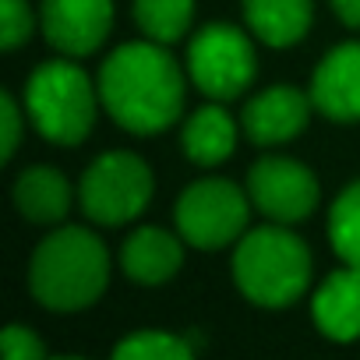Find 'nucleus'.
<instances>
[{"label": "nucleus", "instance_id": "nucleus-1", "mask_svg": "<svg viewBox=\"0 0 360 360\" xmlns=\"http://www.w3.org/2000/svg\"><path fill=\"white\" fill-rule=\"evenodd\" d=\"M99 103L106 113L134 131L155 134L169 127L184 106V78L162 43H124L117 46L99 71Z\"/></svg>", "mask_w": 360, "mask_h": 360}, {"label": "nucleus", "instance_id": "nucleus-2", "mask_svg": "<svg viewBox=\"0 0 360 360\" xmlns=\"http://www.w3.org/2000/svg\"><path fill=\"white\" fill-rule=\"evenodd\" d=\"M106 276H110V255L103 240L82 226L53 230L36 248L29 265V286L36 300L60 314L92 307L106 290Z\"/></svg>", "mask_w": 360, "mask_h": 360}, {"label": "nucleus", "instance_id": "nucleus-3", "mask_svg": "<svg viewBox=\"0 0 360 360\" xmlns=\"http://www.w3.org/2000/svg\"><path fill=\"white\" fill-rule=\"evenodd\" d=\"M233 279L251 304L286 307L311 283V255L304 240L286 230V223L258 226L244 233L233 255Z\"/></svg>", "mask_w": 360, "mask_h": 360}, {"label": "nucleus", "instance_id": "nucleus-4", "mask_svg": "<svg viewBox=\"0 0 360 360\" xmlns=\"http://www.w3.org/2000/svg\"><path fill=\"white\" fill-rule=\"evenodd\" d=\"M99 89L71 60H50L36 68L25 85V106L36 131L57 145H78L96 120Z\"/></svg>", "mask_w": 360, "mask_h": 360}, {"label": "nucleus", "instance_id": "nucleus-5", "mask_svg": "<svg viewBox=\"0 0 360 360\" xmlns=\"http://www.w3.org/2000/svg\"><path fill=\"white\" fill-rule=\"evenodd\" d=\"M78 198L85 216L99 226H124L148 205L152 173L131 152H106L85 169Z\"/></svg>", "mask_w": 360, "mask_h": 360}, {"label": "nucleus", "instance_id": "nucleus-6", "mask_svg": "<svg viewBox=\"0 0 360 360\" xmlns=\"http://www.w3.org/2000/svg\"><path fill=\"white\" fill-rule=\"evenodd\" d=\"M251 195L230 180H198L176 202V230L202 251L226 248L248 226Z\"/></svg>", "mask_w": 360, "mask_h": 360}, {"label": "nucleus", "instance_id": "nucleus-7", "mask_svg": "<svg viewBox=\"0 0 360 360\" xmlns=\"http://www.w3.org/2000/svg\"><path fill=\"white\" fill-rule=\"evenodd\" d=\"M255 50L251 39L233 25H205L188 50L191 82L209 99H233L255 78Z\"/></svg>", "mask_w": 360, "mask_h": 360}, {"label": "nucleus", "instance_id": "nucleus-8", "mask_svg": "<svg viewBox=\"0 0 360 360\" xmlns=\"http://www.w3.org/2000/svg\"><path fill=\"white\" fill-rule=\"evenodd\" d=\"M248 195L272 223H300L318 202V180L297 159H258L248 173Z\"/></svg>", "mask_w": 360, "mask_h": 360}, {"label": "nucleus", "instance_id": "nucleus-9", "mask_svg": "<svg viewBox=\"0 0 360 360\" xmlns=\"http://www.w3.org/2000/svg\"><path fill=\"white\" fill-rule=\"evenodd\" d=\"M113 22V0H43V32L68 57H89L103 46Z\"/></svg>", "mask_w": 360, "mask_h": 360}, {"label": "nucleus", "instance_id": "nucleus-10", "mask_svg": "<svg viewBox=\"0 0 360 360\" xmlns=\"http://www.w3.org/2000/svg\"><path fill=\"white\" fill-rule=\"evenodd\" d=\"M311 103L314 99H307L304 92H297L290 85L265 89L262 96H255L244 106V134L255 145H283L304 131Z\"/></svg>", "mask_w": 360, "mask_h": 360}, {"label": "nucleus", "instance_id": "nucleus-11", "mask_svg": "<svg viewBox=\"0 0 360 360\" xmlns=\"http://www.w3.org/2000/svg\"><path fill=\"white\" fill-rule=\"evenodd\" d=\"M311 99L332 120H360V43L335 46L318 64Z\"/></svg>", "mask_w": 360, "mask_h": 360}, {"label": "nucleus", "instance_id": "nucleus-12", "mask_svg": "<svg viewBox=\"0 0 360 360\" xmlns=\"http://www.w3.org/2000/svg\"><path fill=\"white\" fill-rule=\"evenodd\" d=\"M311 311H314L318 328L328 339H335V342L360 339V269L346 265V269L332 272L318 286Z\"/></svg>", "mask_w": 360, "mask_h": 360}, {"label": "nucleus", "instance_id": "nucleus-13", "mask_svg": "<svg viewBox=\"0 0 360 360\" xmlns=\"http://www.w3.org/2000/svg\"><path fill=\"white\" fill-rule=\"evenodd\" d=\"M180 262H184V248H180L176 237H169L159 226L134 230L120 248L124 276L131 283H141V286H159V283L173 279Z\"/></svg>", "mask_w": 360, "mask_h": 360}, {"label": "nucleus", "instance_id": "nucleus-14", "mask_svg": "<svg viewBox=\"0 0 360 360\" xmlns=\"http://www.w3.org/2000/svg\"><path fill=\"white\" fill-rule=\"evenodd\" d=\"M15 205L29 223L53 226L71 209V188L68 180L50 166H32L15 180Z\"/></svg>", "mask_w": 360, "mask_h": 360}, {"label": "nucleus", "instance_id": "nucleus-15", "mask_svg": "<svg viewBox=\"0 0 360 360\" xmlns=\"http://www.w3.org/2000/svg\"><path fill=\"white\" fill-rule=\"evenodd\" d=\"M251 32L269 46H293L311 25V0H244Z\"/></svg>", "mask_w": 360, "mask_h": 360}, {"label": "nucleus", "instance_id": "nucleus-16", "mask_svg": "<svg viewBox=\"0 0 360 360\" xmlns=\"http://www.w3.org/2000/svg\"><path fill=\"white\" fill-rule=\"evenodd\" d=\"M180 138H184V152H188L191 162L216 166L233 152L237 127H233V120L223 106H202L198 113H191V120L184 124V134Z\"/></svg>", "mask_w": 360, "mask_h": 360}, {"label": "nucleus", "instance_id": "nucleus-17", "mask_svg": "<svg viewBox=\"0 0 360 360\" xmlns=\"http://www.w3.org/2000/svg\"><path fill=\"white\" fill-rule=\"evenodd\" d=\"M195 0H134V22L152 43H173L188 32Z\"/></svg>", "mask_w": 360, "mask_h": 360}, {"label": "nucleus", "instance_id": "nucleus-18", "mask_svg": "<svg viewBox=\"0 0 360 360\" xmlns=\"http://www.w3.org/2000/svg\"><path fill=\"white\" fill-rule=\"evenodd\" d=\"M328 240H332V251L349 269H360V180H356V184H349L339 195V202L332 205Z\"/></svg>", "mask_w": 360, "mask_h": 360}, {"label": "nucleus", "instance_id": "nucleus-19", "mask_svg": "<svg viewBox=\"0 0 360 360\" xmlns=\"http://www.w3.org/2000/svg\"><path fill=\"white\" fill-rule=\"evenodd\" d=\"M113 353L124 356V360H188L191 356V346L184 339L169 335V332L145 328V332H134L124 342H117Z\"/></svg>", "mask_w": 360, "mask_h": 360}, {"label": "nucleus", "instance_id": "nucleus-20", "mask_svg": "<svg viewBox=\"0 0 360 360\" xmlns=\"http://www.w3.org/2000/svg\"><path fill=\"white\" fill-rule=\"evenodd\" d=\"M32 36V11L25 0H0V43L4 50H18Z\"/></svg>", "mask_w": 360, "mask_h": 360}, {"label": "nucleus", "instance_id": "nucleus-21", "mask_svg": "<svg viewBox=\"0 0 360 360\" xmlns=\"http://www.w3.org/2000/svg\"><path fill=\"white\" fill-rule=\"evenodd\" d=\"M0 349H4L8 360H39L46 353L43 342L36 339V332L25 325H8L4 335H0Z\"/></svg>", "mask_w": 360, "mask_h": 360}, {"label": "nucleus", "instance_id": "nucleus-22", "mask_svg": "<svg viewBox=\"0 0 360 360\" xmlns=\"http://www.w3.org/2000/svg\"><path fill=\"white\" fill-rule=\"evenodd\" d=\"M22 141V113H18V103L11 96H0V152H4V159L15 155Z\"/></svg>", "mask_w": 360, "mask_h": 360}, {"label": "nucleus", "instance_id": "nucleus-23", "mask_svg": "<svg viewBox=\"0 0 360 360\" xmlns=\"http://www.w3.org/2000/svg\"><path fill=\"white\" fill-rule=\"evenodd\" d=\"M332 8H335V15H339L346 25L360 29V0H332Z\"/></svg>", "mask_w": 360, "mask_h": 360}]
</instances>
